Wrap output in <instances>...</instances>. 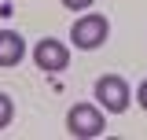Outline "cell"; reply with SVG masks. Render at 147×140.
<instances>
[{"mask_svg":"<svg viewBox=\"0 0 147 140\" xmlns=\"http://www.w3.org/2000/svg\"><path fill=\"white\" fill-rule=\"evenodd\" d=\"M107 33H110V22H107L103 15L88 11V15H81L77 22H74L70 41H74V48H81V52H92V48H99V44L107 41Z\"/></svg>","mask_w":147,"mask_h":140,"instance_id":"1","label":"cell"},{"mask_svg":"<svg viewBox=\"0 0 147 140\" xmlns=\"http://www.w3.org/2000/svg\"><path fill=\"white\" fill-rule=\"evenodd\" d=\"M107 129V122H103V111L99 107H92V103H77L70 107V114H66V133L70 137H99Z\"/></svg>","mask_w":147,"mask_h":140,"instance_id":"2","label":"cell"},{"mask_svg":"<svg viewBox=\"0 0 147 140\" xmlns=\"http://www.w3.org/2000/svg\"><path fill=\"white\" fill-rule=\"evenodd\" d=\"M96 100H99L103 111L121 114V111L129 107V81L118 77V74H103V77L96 81Z\"/></svg>","mask_w":147,"mask_h":140,"instance_id":"3","label":"cell"},{"mask_svg":"<svg viewBox=\"0 0 147 140\" xmlns=\"http://www.w3.org/2000/svg\"><path fill=\"white\" fill-rule=\"evenodd\" d=\"M33 63L44 74H59L70 63V48L63 41H55V37H44V41H37V48H33Z\"/></svg>","mask_w":147,"mask_h":140,"instance_id":"4","label":"cell"},{"mask_svg":"<svg viewBox=\"0 0 147 140\" xmlns=\"http://www.w3.org/2000/svg\"><path fill=\"white\" fill-rule=\"evenodd\" d=\"M26 59V41L15 30H0V67H18Z\"/></svg>","mask_w":147,"mask_h":140,"instance_id":"5","label":"cell"},{"mask_svg":"<svg viewBox=\"0 0 147 140\" xmlns=\"http://www.w3.org/2000/svg\"><path fill=\"white\" fill-rule=\"evenodd\" d=\"M15 118V100L7 96V92H0V129H7Z\"/></svg>","mask_w":147,"mask_h":140,"instance_id":"6","label":"cell"},{"mask_svg":"<svg viewBox=\"0 0 147 140\" xmlns=\"http://www.w3.org/2000/svg\"><path fill=\"white\" fill-rule=\"evenodd\" d=\"M59 4H63L66 11H88V7L96 4V0H59Z\"/></svg>","mask_w":147,"mask_h":140,"instance_id":"7","label":"cell"},{"mask_svg":"<svg viewBox=\"0 0 147 140\" xmlns=\"http://www.w3.org/2000/svg\"><path fill=\"white\" fill-rule=\"evenodd\" d=\"M136 103H140V107L147 111V77L140 81V88H136Z\"/></svg>","mask_w":147,"mask_h":140,"instance_id":"8","label":"cell"}]
</instances>
